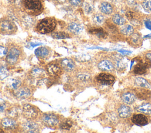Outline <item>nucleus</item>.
<instances>
[{
    "label": "nucleus",
    "instance_id": "f257e3e1",
    "mask_svg": "<svg viewBox=\"0 0 151 133\" xmlns=\"http://www.w3.org/2000/svg\"><path fill=\"white\" fill-rule=\"evenodd\" d=\"M57 26V22L54 18H45L40 21L37 26V32L42 34H47L54 31Z\"/></svg>",
    "mask_w": 151,
    "mask_h": 133
},
{
    "label": "nucleus",
    "instance_id": "f03ea898",
    "mask_svg": "<svg viewBox=\"0 0 151 133\" xmlns=\"http://www.w3.org/2000/svg\"><path fill=\"white\" fill-rule=\"evenodd\" d=\"M22 4L26 12L31 15H37L43 10L41 0H24Z\"/></svg>",
    "mask_w": 151,
    "mask_h": 133
},
{
    "label": "nucleus",
    "instance_id": "7ed1b4c3",
    "mask_svg": "<svg viewBox=\"0 0 151 133\" xmlns=\"http://www.w3.org/2000/svg\"><path fill=\"white\" fill-rule=\"evenodd\" d=\"M17 30V26L11 20L6 18L0 19V33L5 35L14 34Z\"/></svg>",
    "mask_w": 151,
    "mask_h": 133
},
{
    "label": "nucleus",
    "instance_id": "20e7f679",
    "mask_svg": "<svg viewBox=\"0 0 151 133\" xmlns=\"http://www.w3.org/2000/svg\"><path fill=\"white\" fill-rule=\"evenodd\" d=\"M96 79L99 84L105 86H109L113 83L115 78L111 74L107 73H101L96 76Z\"/></svg>",
    "mask_w": 151,
    "mask_h": 133
},
{
    "label": "nucleus",
    "instance_id": "39448f33",
    "mask_svg": "<svg viewBox=\"0 0 151 133\" xmlns=\"http://www.w3.org/2000/svg\"><path fill=\"white\" fill-rule=\"evenodd\" d=\"M20 55V50L15 47H11L6 55V62L9 64H14L18 61Z\"/></svg>",
    "mask_w": 151,
    "mask_h": 133
},
{
    "label": "nucleus",
    "instance_id": "423d86ee",
    "mask_svg": "<svg viewBox=\"0 0 151 133\" xmlns=\"http://www.w3.org/2000/svg\"><path fill=\"white\" fill-rule=\"evenodd\" d=\"M22 114L28 120H34L38 115L35 108L29 104H25L22 108Z\"/></svg>",
    "mask_w": 151,
    "mask_h": 133
},
{
    "label": "nucleus",
    "instance_id": "0eeeda50",
    "mask_svg": "<svg viewBox=\"0 0 151 133\" xmlns=\"http://www.w3.org/2000/svg\"><path fill=\"white\" fill-rule=\"evenodd\" d=\"M42 122L44 124L48 127H54L58 122V118L52 114H45L42 117Z\"/></svg>",
    "mask_w": 151,
    "mask_h": 133
},
{
    "label": "nucleus",
    "instance_id": "6e6552de",
    "mask_svg": "<svg viewBox=\"0 0 151 133\" xmlns=\"http://www.w3.org/2000/svg\"><path fill=\"white\" fill-rule=\"evenodd\" d=\"M97 67L100 70L104 71H111L114 68V64L109 59H103L100 61L97 64Z\"/></svg>",
    "mask_w": 151,
    "mask_h": 133
},
{
    "label": "nucleus",
    "instance_id": "1a4fd4ad",
    "mask_svg": "<svg viewBox=\"0 0 151 133\" xmlns=\"http://www.w3.org/2000/svg\"><path fill=\"white\" fill-rule=\"evenodd\" d=\"M132 121L139 126H144L148 123V119L143 114H135L132 117Z\"/></svg>",
    "mask_w": 151,
    "mask_h": 133
},
{
    "label": "nucleus",
    "instance_id": "9d476101",
    "mask_svg": "<svg viewBox=\"0 0 151 133\" xmlns=\"http://www.w3.org/2000/svg\"><path fill=\"white\" fill-rule=\"evenodd\" d=\"M22 129L27 132H39L38 125L32 121H28L24 122L22 125Z\"/></svg>",
    "mask_w": 151,
    "mask_h": 133
},
{
    "label": "nucleus",
    "instance_id": "9b49d317",
    "mask_svg": "<svg viewBox=\"0 0 151 133\" xmlns=\"http://www.w3.org/2000/svg\"><path fill=\"white\" fill-rule=\"evenodd\" d=\"M151 66V62L147 61L137 64L134 68L133 72L136 74H143L146 72V69Z\"/></svg>",
    "mask_w": 151,
    "mask_h": 133
},
{
    "label": "nucleus",
    "instance_id": "f8f14e48",
    "mask_svg": "<svg viewBox=\"0 0 151 133\" xmlns=\"http://www.w3.org/2000/svg\"><path fill=\"white\" fill-rule=\"evenodd\" d=\"M14 95L17 98L24 99L31 95V90L26 87H19L15 90Z\"/></svg>",
    "mask_w": 151,
    "mask_h": 133
},
{
    "label": "nucleus",
    "instance_id": "ddd939ff",
    "mask_svg": "<svg viewBox=\"0 0 151 133\" xmlns=\"http://www.w3.org/2000/svg\"><path fill=\"white\" fill-rule=\"evenodd\" d=\"M125 16L130 22V23L133 25L137 26L140 24V21L139 19V16L135 12L131 10L127 11L125 13Z\"/></svg>",
    "mask_w": 151,
    "mask_h": 133
},
{
    "label": "nucleus",
    "instance_id": "4468645a",
    "mask_svg": "<svg viewBox=\"0 0 151 133\" xmlns=\"http://www.w3.org/2000/svg\"><path fill=\"white\" fill-rule=\"evenodd\" d=\"M1 125L6 129H15L17 127V122L15 120V118L6 117L3 118L1 122Z\"/></svg>",
    "mask_w": 151,
    "mask_h": 133
},
{
    "label": "nucleus",
    "instance_id": "2eb2a0df",
    "mask_svg": "<svg viewBox=\"0 0 151 133\" xmlns=\"http://www.w3.org/2000/svg\"><path fill=\"white\" fill-rule=\"evenodd\" d=\"M47 70L48 73L52 77L58 76L61 73V67L55 63L48 64L47 66Z\"/></svg>",
    "mask_w": 151,
    "mask_h": 133
},
{
    "label": "nucleus",
    "instance_id": "dca6fc26",
    "mask_svg": "<svg viewBox=\"0 0 151 133\" xmlns=\"http://www.w3.org/2000/svg\"><path fill=\"white\" fill-rule=\"evenodd\" d=\"M119 115L122 118L129 117L132 112V108L127 105V104L121 105L117 110Z\"/></svg>",
    "mask_w": 151,
    "mask_h": 133
},
{
    "label": "nucleus",
    "instance_id": "f3484780",
    "mask_svg": "<svg viewBox=\"0 0 151 133\" xmlns=\"http://www.w3.org/2000/svg\"><path fill=\"white\" fill-rule=\"evenodd\" d=\"M99 10L104 15H110L113 12V6L109 2L103 1L99 5Z\"/></svg>",
    "mask_w": 151,
    "mask_h": 133
},
{
    "label": "nucleus",
    "instance_id": "a211bd4d",
    "mask_svg": "<svg viewBox=\"0 0 151 133\" xmlns=\"http://www.w3.org/2000/svg\"><path fill=\"white\" fill-rule=\"evenodd\" d=\"M67 29L71 33L75 35H78L82 32L83 30V27L80 23L77 22H72L68 25Z\"/></svg>",
    "mask_w": 151,
    "mask_h": 133
},
{
    "label": "nucleus",
    "instance_id": "6ab92c4d",
    "mask_svg": "<svg viewBox=\"0 0 151 133\" xmlns=\"http://www.w3.org/2000/svg\"><path fill=\"white\" fill-rule=\"evenodd\" d=\"M88 32L99 38H106L107 36V32L101 27H92L90 28Z\"/></svg>",
    "mask_w": 151,
    "mask_h": 133
},
{
    "label": "nucleus",
    "instance_id": "aec40b11",
    "mask_svg": "<svg viewBox=\"0 0 151 133\" xmlns=\"http://www.w3.org/2000/svg\"><path fill=\"white\" fill-rule=\"evenodd\" d=\"M122 100L126 104H131L133 103L136 99L135 94L131 92H125L121 96Z\"/></svg>",
    "mask_w": 151,
    "mask_h": 133
},
{
    "label": "nucleus",
    "instance_id": "412c9836",
    "mask_svg": "<svg viewBox=\"0 0 151 133\" xmlns=\"http://www.w3.org/2000/svg\"><path fill=\"white\" fill-rule=\"evenodd\" d=\"M62 67L67 71H73L76 67L75 63L70 59H64L61 62Z\"/></svg>",
    "mask_w": 151,
    "mask_h": 133
},
{
    "label": "nucleus",
    "instance_id": "4be33fe9",
    "mask_svg": "<svg viewBox=\"0 0 151 133\" xmlns=\"http://www.w3.org/2000/svg\"><path fill=\"white\" fill-rule=\"evenodd\" d=\"M22 112V111H21V110L19 107H13L7 110L6 112V114L8 117L16 118L19 117V115L21 114Z\"/></svg>",
    "mask_w": 151,
    "mask_h": 133
},
{
    "label": "nucleus",
    "instance_id": "5701e85b",
    "mask_svg": "<svg viewBox=\"0 0 151 133\" xmlns=\"http://www.w3.org/2000/svg\"><path fill=\"white\" fill-rule=\"evenodd\" d=\"M111 21L113 23L118 26H122L126 23L125 18L119 13H114L112 15Z\"/></svg>",
    "mask_w": 151,
    "mask_h": 133
},
{
    "label": "nucleus",
    "instance_id": "b1692460",
    "mask_svg": "<svg viewBox=\"0 0 151 133\" xmlns=\"http://www.w3.org/2000/svg\"><path fill=\"white\" fill-rule=\"evenodd\" d=\"M120 32L125 36H130L134 32L133 26L129 24H124L121 26L120 28Z\"/></svg>",
    "mask_w": 151,
    "mask_h": 133
},
{
    "label": "nucleus",
    "instance_id": "393cba45",
    "mask_svg": "<svg viewBox=\"0 0 151 133\" xmlns=\"http://www.w3.org/2000/svg\"><path fill=\"white\" fill-rule=\"evenodd\" d=\"M136 110L142 114H149L151 113V104L149 103H143L136 107Z\"/></svg>",
    "mask_w": 151,
    "mask_h": 133
},
{
    "label": "nucleus",
    "instance_id": "a878e982",
    "mask_svg": "<svg viewBox=\"0 0 151 133\" xmlns=\"http://www.w3.org/2000/svg\"><path fill=\"white\" fill-rule=\"evenodd\" d=\"M134 84L141 88H149L150 87V84L149 81L143 77H137L134 79Z\"/></svg>",
    "mask_w": 151,
    "mask_h": 133
},
{
    "label": "nucleus",
    "instance_id": "bb28decb",
    "mask_svg": "<svg viewBox=\"0 0 151 133\" xmlns=\"http://www.w3.org/2000/svg\"><path fill=\"white\" fill-rule=\"evenodd\" d=\"M35 54L40 58H45L49 55V50L45 47H40L35 49Z\"/></svg>",
    "mask_w": 151,
    "mask_h": 133
},
{
    "label": "nucleus",
    "instance_id": "cd10ccee",
    "mask_svg": "<svg viewBox=\"0 0 151 133\" xmlns=\"http://www.w3.org/2000/svg\"><path fill=\"white\" fill-rule=\"evenodd\" d=\"M92 20L96 25H101L104 23L105 21V18L103 14L100 13H97L93 15Z\"/></svg>",
    "mask_w": 151,
    "mask_h": 133
},
{
    "label": "nucleus",
    "instance_id": "c85d7f7f",
    "mask_svg": "<svg viewBox=\"0 0 151 133\" xmlns=\"http://www.w3.org/2000/svg\"><path fill=\"white\" fill-rule=\"evenodd\" d=\"M44 74V71L43 69L40 67H34L31 71V74L34 78H39L42 77Z\"/></svg>",
    "mask_w": 151,
    "mask_h": 133
},
{
    "label": "nucleus",
    "instance_id": "c756f323",
    "mask_svg": "<svg viewBox=\"0 0 151 133\" xmlns=\"http://www.w3.org/2000/svg\"><path fill=\"white\" fill-rule=\"evenodd\" d=\"M21 81L19 79L14 78L10 80V81H9V86L10 88L14 90L18 88L21 86Z\"/></svg>",
    "mask_w": 151,
    "mask_h": 133
},
{
    "label": "nucleus",
    "instance_id": "7c9ffc66",
    "mask_svg": "<svg viewBox=\"0 0 151 133\" xmlns=\"http://www.w3.org/2000/svg\"><path fill=\"white\" fill-rule=\"evenodd\" d=\"M51 36L53 38L57 39H65L69 37V35L68 33L65 32H62V31H57V32H54L52 33Z\"/></svg>",
    "mask_w": 151,
    "mask_h": 133
},
{
    "label": "nucleus",
    "instance_id": "2f4dec72",
    "mask_svg": "<svg viewBox=\"0 0 151 133\" xmlns=\"http://www.w3.org/2000/svg\"><path fill=\"white\" fill-rule=\"evenodd\" d=\"M22 23L27 27H31L34 23V19L28 15H25L22 17Z\"/></svg>",
    "mask_w": 151,
    "mask_h": 133
},
{
    "label": "nucleus",
    "instance_id": "473e14b6",
    "mask_svg": "<svg viewBox=\"0 0 151 133\" xmlns=\"http://www.w3.org/2000/svg\"><path fill=\"white\" fill-rule=\"evenodd\" d=\"M73 125V122L71 120L68 119H65L63 120L60 124V128L62 129L68 130L70 129Z\"/></svg>",
    "mask_w": 151,
    "mask_h": 133
},
{
    "label": "nucleus",
    "instance_id": "72a5a7b5",
    "mask_svg": "<svg viewBox=\"0 0 151 133\" xmlns=\"http://www.w3.org/2000/svg\"><path fill=\"white\" fill-rule=\"evenodd\" d=\"M142 6L148 13L151 12V0H142Z\"/></svg>",
    "mask_w": 151,
    "mask_h": 133
},
{
    "label": "nucleus",
    "instance_id": "f704fd0d",
    "mask_svg": "<svg viewBox=\"0 0 151 133\" xmlns=\"http://www.w3.org/2000/svg\"><path fill=\"white\" fill-rule=\"evenodd\" d=\"M130 41L133 44L137 45L141 41V36L138 33H133L130 36Z\"/></svg>",
    "mask_w": 151,
    "mask_h": 133
},
{
    "label": "nucleus",
    "instance_id": "c9c22d12",
    "mask_svg": "<svg viewBox=\"0 0 151 133\" xmlns=\"http://www.w3.org/2000/svg\"><path fill=\"white\" fill-rule=\"evenodd\" d=\"M84 10L87 14L92 13L94 11V7L92 4L89 2H85L84 4Z\"/></svg>",
    "mask_w": 151,
    "mask_h": 133
},
{
    "label": "nucleus",
    "instance_id": "e433bc0d",
    "mask_svg": "<svg viewBox=\"0 0 151 133\" xmlns=\"http://www.w3.org/2000/svg\"><path fill=\"white\" fill-rule=\"evenodd\" d=\"M114 66L117 70H123L125 68L124 63L120 59H116V60H115Z\"/></svg>",
    "mask_w": 151,
    "mask_h": 133
},
{
    "label": "nucleus",
    "instance_id": "4c0bfd02",
    "mask_svg": "<svg viewBox=\"0 0 151 133\" xmlns=\"http://www.w3.org/2000/svg\"><path fill=\"white\" fill-rule=\"evenodd\" d=\"M77 58V60H78V61L85 62V61L88 60L90 59V56L88 54H83L78 55Z\"/></svg>",
    "mask_w": 151,
    "mask_h": 133
},
{
    "label": "nucleus",
    "instance_id": "58836bf2",
    "mask_svg": "<svg viewBox=\"0 0 151 133\" xmlns=\"http://www.w3.org/2000/svg\"><path fill=\"white\" fill-rule=\"evenodd\" d=\"M77 78L78 80L82 81H86L90 79V76L87 74H79L77 75Z\"/></svg>",
    "mask_w": 151,
    "mask_h": 133
},
{
    "label": "nucleus",
    "instance_id": "ea45409f",
    "mask_svg": "<svg viewBox=\"0 0 151 133\" xmlns=\"http://www.w3.org/2000/svg\"><path fill=\"white\" fill-rule=\"evenodd\" d=\"M126 4L131 8H134L138 5L137 0H125Z\"/></svg>",
    "mask_w": 151,
    "mask_h": 133
},
{
    "label": "nucleus",
    "instance_id": "a19ab883",
    "mask_svg": "<svg viewBox=\"0 0 151 133\" xmlns=\"http://www.w3.org/2000/svg\"><path fill=\"white\" fill-rule=\"evenodd\" d=\"M8 73L6 66L2 64H0V74L6 76Z\"/></svg>",
    "mask_w": 151,
    "mask_h": 133
},
{
    "label": "nucleus",
    "instance_id": "79ce46f5",
    "mask_svg": "<svg viewBox=\"0 0 151 133\" xmlns=\"http://www.w3.org/2000/svg\"><path fill=\"white\" fill-rule=\"evenodd\" d=\"M7 52L8 49L5 46L0 45V57H4L6 54Z\"/></svg>",
    "mask_w": 151,
    "mask_h": 133
},
{
    "label": "nucleus",
    "instance_id": "37998d69",
    "mask_svg": "<svg viewBox=\"0 0 151 133\" xmlns=\"http://www.w3.org/2000/svg\"><path fill=\"white\" fill-rule=\"evenodd\" d=\"M71 5L74 6H80L83 4V0H68Z\"/></svg>",
    "mask_w": 151,
    "mask_h": 133
},
{
    "label": "nucleus",
    "instance_id": "c03bdc74",
    "mask_svg": "<svg viewBox=\"0 0 151 133\" xmlns=\"http://www.w3.org/2000/svg\"><path fill=\"white\" fill-rule=\"evenodd\" d=\"M144 23L145 25V26L151 30V19L150 18H146L145 21H144Z\"/></svg>",
    "mask_w": 151,
    "mask_h": 133
},
{
    "label": "nucleus",
    "instance_id": "a18cd8bd",
    "mask_svg": "<svg viewBox=\"0 0 151 133\" xmlns=\"http://www.w3.org/2000/svg\"><path fill=\"white\" fill-rule=\"evenodd\" d=\"M6 108V103L2 100H0V112H2Z\"/></svg>",
    "mask_w": 151,
    "mask_h": 133
},
{
    "label": "nucleus",
    "instance_id": "49530a36",
    "mask_svg": "<svg viewBox=\"0 0 151 133\" xmlns=\"http://www.w3.org/2000/svg\"><path fill=\"white\" fill-rule=\"evenodd\" d=\"M41 43H33V42H31L29 43V45L31 47H35L37 46H39V45H41Z\"/></svg>",
    "mask_w": 151,
    "mask_h": 133
},
{
    "label": "nucleus",
    "instance_id": "de8ad7c7",
    "mask_svg": "<svg viewBox=\"0 0 151 133\" xmlns=\"http://www.w3.org/2000/svg\"><path fill=\"white\" fill-rule=\"evenodd\" d=\"M146 57L148 59V60H149V61L151 62V52H149V53H146Z\"/></svg>",
    "mask_w": 151,
    "mask_h": 133
},
{
    "label": "nucleus",
    "instance_id": "09e8293b",
    "mask_svg": "<svg viewBox=\"0 0 151 133\" xmlns=\"http://www.w3.org/2000/svg\"><path fill=\"white\" fill-rule=\"evenodd\" d=\"M55 1L56 2H57L58 4H63L65 3V2L67 1V0H55Z\"/></svg>",
    "mask_w": 151,
    "mask_h": 133
},
{
    "label": "nucleus",
    "instance_id": "8fccbe9b",
    "mask_svg": "<svg viewBox=\"0 0 151 133\" xmlns=\"http://www.w3.org/2000/svg\"><path fill=\"white\" fill-rule=\"evenodd\" d=\"M114 3H121L122 2H123L124 0H111Z\"/></svg>",
    "mask_w": 151,
    "mask_h": 133
},
{
    "label": "nucleus",
    "instance_id": "3c124183",
    "mask_svg": "<svg viewBox=\"0 0 151 133\" xmlns=\"http://www.w3.org/2000/svg\"><path fill=\"white\" fill-rule=\"evenodd\" d=\"M4 131L2 130V129H1V128H0V132H4Z\"/></svg>",
    "mask_w": 151,
    "mask_h": 133
},
{
    "label": "nucleus",
    "instance_id": "603ef678",
    "mask_svg": "<svg viewBox=\"0 0 151 133\" xmlns=\"http://www.w3.org/2000/svg\"><path fill=\"white\" fill-rule=\"evenodd\" d=\"M150 19H151V18H150Z\"/></svg>",
    "mask_w": 151,
    "mask_h": 133
}]
</instances>
